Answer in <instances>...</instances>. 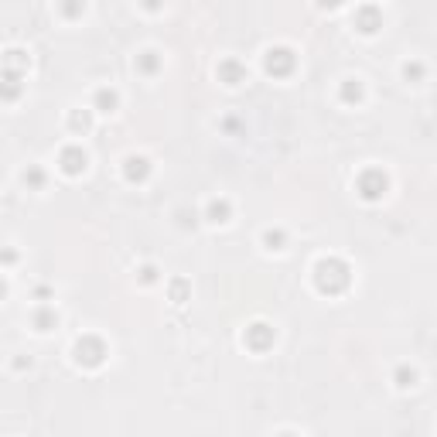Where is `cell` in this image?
Listing matches in <instances>:
<instances>
[{
  "label": "cell",
  "instance_id": "obj_1",
  "mask_svg": "<svg viewBox=\"0 0 437 437\" xmlns=\"http://www.w3.org/2000/svg\"><path fill=\"white\" fill-rule=\"evenodd\" d=\"M349 283H352V267L342 256H321L315 263V287L321 294H328V297L345 294Z\"/></svg>",
  "mask_w": 437,
  "mask_h": 437
},
{
  "label": "cell",
  "instance_id": "obj_2",
  "mask_svg": "<svg viewBox=\"0 0 437 437\" xmlns=\"http://www.w3.org/2000/svg\"><path fill=\"white\" fill-rule=\"evenodd\" d=\"M106 356H110V349H106V342L99 335H82L76 342V349H72V358L82 369H99L106 362Z\"/></svg>",
  "mask_w": 437,
  "mask_h": 437
},
{
  "label": "cell",
  "instance_id": "obj_3",
  "mask_svg": "<svg viewBox=\"0 0 437 437\" xmlns=\"http://www.w3.org/2000/svg\"><path fill=\"white\" fill-rule=\"evenodd\" d=\"M356 192L362 201H383V195L390 192V178L383 167H365L356 178Z\"/></svg>",
  "mask_w": 437,
  "mask_h": 437
},
{
  "label": "cell",
  "instance_id": "obj_4",
  "mask_svg": "<svg viewBox=\"0 0 437 437\" xmlns=\"http://www.w3.org/2000/svg\"><path fill=\"white\" fill-rule=\"evenodd\" d=\"M263 69H267V76H274V79H287V76H294V69H297V55H294V48H287V44H274V48H267V55H263Z\"/></svg>",
  "mask_w": 437,
  "mask_h": 437
},
{
  "label": "cell",
  "instance_id": "obj_5",
  "mask_svg": "<svg viewBox=\"0 0 437 437\" xmlns=\"http://www.w3.org/2000/svg\"><path fill=\"white\" fill-rule=\"evenodd\" d=\"M274 342H277V331H274V324H267V321H253V324H246V331H242V345H246L249 352H256V356L270 352Z\"/></svg>",
  "mask_w": 437,
  "mask_h": 437
},
{
  "label": "cell",
  "instance_id": "obj_6",
  "mask_svg": "<svg viewBox=\"0 0 437 437\" xmlns=\"http://www.w3.org/2000/svg\"><path fill=\"white\" fill-rule=\"evenodd\" d=\"M352 24H356L358 35H376L383 28V7L376 3H362L356 14H352Z\"/></svg>",
  "mask_w": 437,
  "mask_h": 437
},
{
  "label": "cell",
  "instance_id": "obj_7",
  "mask_svg": "<svg viewBox=\"0 0 437 437\" xmlns=\"http://www.w3.org/2000/svg\"><path fill=\"white\" fill-rule=\"evenodd\" d=\"M58 167H62L69 178H79L82 171L89 167V154L82 151L79 144H69V147H62V151H58Z\"/></svg>",
  "mask_w": 437,
  "mask_h": 437
},
{
  "label": "cell",
  "instance_id": "obj_8",
  "mask_svg": "<svg viewBox=\"0 0 437 437\" xmlns=\"http://www.w3.org/2000/svg\"><path fill=\"white\" fill-rule=\"evenodd\" d=\"M151 160L147 158H140V154H130V158L123 160V178L130 181V185H144L147 178H151Z\"/></svg>",
  "mask_w": 437,
  "mask_h": 437
},
{
  "label": "cell",
  "instance_id": "obj_9",
  "mask_svg": "<svg viewBox=\"0 0 437 437\" xmlns=\"http://www.w3.org/2000/svg\"><path fill=\"white\" fill-rule=\"evenodd\" d=\"M215 76H219V82H226V85H239V82H246V65H242L239 58H222L219 69H215Z\"/></svg>",
  "mask_w": 437,
  "mask_h": 437
},
{
  "label": "cell",
  "instance_id": "obj_10",
  "mask_svg": "<svg viewBox=\"0 0 437 437\" xmlns=\"http://www.w3.org/2000/svg\"><path fill=\"white\" fill-rule=\"evenodd\" d=\"M117 106H119V92L117 89H110V85H103V89H96L92 92V110L96 113H117Z\"/></svg>",
  "mask_w": 437,
  "mask_h": 437
},
{
  "label": "cell",
  "instance_id": "obj_11",
  "mask_svg": "<svg viewBox=\"0 0 437 437\" xmlns=\"http://www.w3.org/2000/svg\"><path fill=\"white\" fill-rule=\"evenodd\" d=\"M205 219L212 222V226H226L229 219H233V201L229 199H212L205 205Z\"/></svg>",
  "mask_w": 437,
  "mask_h": 437
},
{
  "label": "cell",
  "instance_id": "obj_12",
  "mask_svg": "<svg viewBox=\"0 0 437 437\" xmlns=\"http://www.w3.org/2000/svg\"><path fill=\"white\" fill-rule=\"evenodd\" d=\"M338 99H342L345 106H358V103L365 99V85L358 79H345L338 85Z\"/></svg>",
  "mask_w": 437,
  "mask_h": 437
},
{
  "label": "cell",
  "instance_id": "obj_13",
  "mask_svg": "<svg viewBox=\"0 0 437 437\" xmlns=\"http://www.w3.org/2000/svg\"><path fill=\"white\" fill-rule=\"evenodd\" d=\"M21 79H24V72H21V69L3 65V99H7V103H14V99L21 96Z\"/></svg>",
  "mask_w": 437,
  "mask_h": 437
},
{
  "label": "cell",
  "instance_id": "obj_14",
  "mask_svg": "<svg viewBox=\"0 0 437 437\" xmlns=\"http://www.w3.org/2000/svg\"><path fill=\"white\" fill-rule=\"evenodd\" d=\"M31 324H35L38 331H51V328H58V311L48 308V304H41L38 311L31 315Z\"/></svg>",
  "mask_w": 437,
  "mask_h": 437
},
{
  "label": "cell",
  "instance_id": "obj_15",
  "mask_svg": "<svg viewBox=\"0 0 437 437\" xmlns=\"http://www.w3.org/2000/svg\"><path fill=\"white\" fill-rule=\"evenodd\" d=\"M160 65H164V58H160L158 51H140L137 55V72L140 76H158Z\"/></svg>",
  "mask_w": 437,
  "mask_h": 437
},
{
  "label": "cell",
  "instance_id": "obj_16",
  "mask_svg": "<svg viewBox=\"0 0 437 437\" xmlns=\"http://www.w3.org/2000/svg\"><path fill=\"white\" fill-rule=\"evenodd\" d=\"M393 383H397V390H413L417 386V369L406 365V362H399L397 369H393Z\"/></svg>",
  "mask_w": 437,
  "mask_h": 437
},
{
  "label": "cell",
  "instance_id": "obj_17",
  "mask_svg": "<svg viewBox=\"0 0 437 437\" xmlns=\"http://www.w3.org/2000/svg\"><path fill=\"white\" fill-rule=\"evenodd\" d=\"M92 126V110H72L69 113V130L72 133H89Z\"/></svg>",
  "mask_w": 437,
  "mask_h": 437
},
{
  "label": "cell",
  "instance_id": "obj_18",
  "mask_svg": "<svg viewBox=\"0 0 437 437\" xmlns=\"http://www.w3.org/2000/svg\"><path fill=\"white\" fill-rule=\"evenodd\" d=\"M58 14L65 21H79L82 14H85V0H58Z\"/></svg>",
  "mask_w": 437,
  "mask_h": 437
},
{
  "label": "cell",
  "instance_id": "obj_19",
  "mask_svg": "<svg viewBox=\"0 0 437 437\" xmlns=\"http://www.w3.org/2000/svg\"><path fill=\"white\" fill-rule=\"evenodd\" d=\"M263 246H267L270 253L287 249V233H283V229H263Z\"/></svg>",
  "mask_w": 437,
  "mask_h": 437
},
{
  "label": "cell",
  "instance_id": "obj_20",
  "mask_svg": "<svg viewBox=\"0 0 437 437\" xmlns=\"http://www.w3.org/2000/svg\"><path fill=\"white\" fill-rule=\"evenodd\" d=\"M403 79H406V82H424V79H427V65H424V62H417V58L403 62Z\"/></svg>",
  "mask_w": 437,
  "mask_h": 437
},
{
  "label": "cell",
  "instance_id": "obj_21",
  "mask_svg": "<svg viewBox=\"0 0 437 437\" xmlns=\"http://www.w3.org/2000/svg\"><path fill=\"white\" fill-rule=\"evenodd\" d=\"M44 181H48V174L41 171L38 164H31V167L24 171V185H28L31 192H41V188H44Z\"/></svg>",
  "mask_w": 437,
  "mask_h": 437
},
{
  "label": "cell",
  "instance_id": "obj_22",
  "mask_svg": "<svg viewBox=\"0 0 437 437\" xmlns=\"http://www.w3.org/2000/svg\"><path fill=\"white\" fill-rule=\"evenodd\" d=\"M185 294H188V280H185V277L171 280V301H174V304H181V301H185Z\"/></svg>",
  "mask_w": 437,
  "mask_h": 437
},
{
  "label": "cell",
  "instance_id": "obj_23",
  "mask_svg": "<svg viewBox=\"0 0 437 437\" xmlns=\"http://www.w3.org/2000/svg\"><path fill=\"white\" fill-rule=\"evenodd\" d=\"M137 277H140V283H158L160 270H158V267H154V263H144V267L137 270Z\"/></svg>",
  "mask_w": 437,
  "mask_h": 437
},
{
  "label": "cell",
  "instance_id": "obj_24",
  "mask_svg": "<svg viewBox=\"0 0 437 437\" xmlns=\"http://www.w3.org/2000/svg\"><path fill=\"white\" fill-rule=\"evenodd\" d=\"M7 65L24 72V65H28V55H24V51H17V48H10V51H7Z\"/></svg>",
  "mask_w": 437,
  "mask_h": 437
},
{
  "label": "cell",
  "instance_id": "obj_25",
  "mask_svg": "<svg viewBox=\"0 0 437 437\" xmlns=\"http://www.w3.org/2000/svg\"><path fill=\"white\" fill-rule=\"evenodd\" d=\"M178 226H181V229H195V226H199V215L188 212V208H181V212H178Z\"/></svg>",
  "mask_w": 437,
  "mask_h": 437
},
{
  "label": "cell",
  "instance_id": "obj_26",
  "mask_svg": "<svg viewBox=\"0 0 437 437\" xmlns=\"http://www.w3.org/2000/svg\"><path fill=\"white\" fill-rule=\"evenodd\" d=\"M315 3H318L321 10H338L342 7V0H315Z\"/></svg>",
  "mask_w": 437,
  "mask_h": 437
},
{
  "label": "cell",
  "instance_id": "obj_27",
  "mask_svg": "<svg viewBox=\"0 0 437 437\" xmlns=\"http://www.w3.org/2000/svg\"><path fill=\"white\" fill-rule=\"evenodd\" d=\"M140 7H144V10H160L164 0H140Z\"/></svg>",
  "mask_w": 437,
  "mask_h": 437
},
{
  "label": "cell",
  "instance_id": "obj_28",
  "mask_svg": "<svg viewBox=\"0 0 437 437\" xmlns=\"http://www.w3.org/2000/svg\"><path fill=\"white\" fill-rule=\"evenodd\" d=\"M222 130H229V133H236V130H239V123H236V119H233V117H229V119H222Z\"/></svg>",
  "mask_w": 437,
  "mask_h": 437
}]
</instances>
